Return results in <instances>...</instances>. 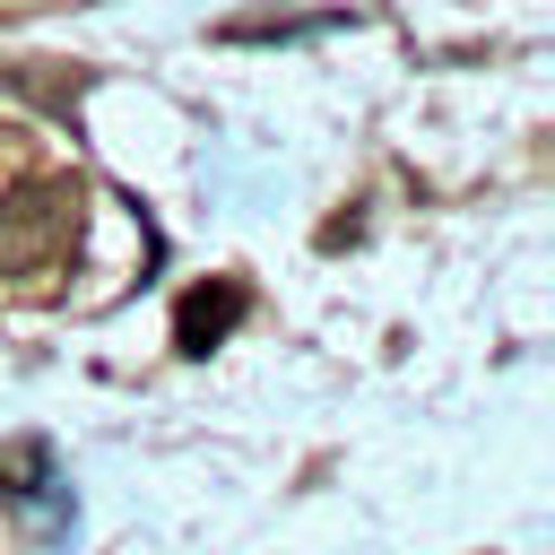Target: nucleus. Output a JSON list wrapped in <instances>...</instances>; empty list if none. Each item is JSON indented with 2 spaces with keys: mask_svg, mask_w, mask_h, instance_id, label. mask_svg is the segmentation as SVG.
<instances>
[{
  "mask_svg": "<svg viewBox=\"0 0 555 555\" xmlns=\"http://www.w3.org/2000/svg\"><path fill=\"white\" fill-rule=\"evenodd\" d=\"M69 234H78V182H61V173L17 182V191L0 199V278L43 269V260H52Z\"/></svg>",
  "mask_w": 555,
  "mask_h": 555,
  "instance_id": "nucleus-1",
  "label": "nucleus"
},
{
  "mask_svg": "<svg viewBox=\"0 0 555 555\" xmlns=\"http://www.w3.org/2000/svg\"><path fill=\"white\" fill-rule=\"evenodd\" d=\"M234 321H243V286H234V278L191 286V295L173 304V347H182V356H208V347H217Z\"/></svg>",
  "mask_w": 555,
  "mask_h": 555,
  "instance_id": "nucleus-2",
  "label": "nucleus"
}]
</instances>
